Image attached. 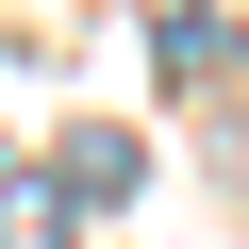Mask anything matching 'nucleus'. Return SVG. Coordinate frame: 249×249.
<instances>
[{"mask_svg":"<svg viewBox=\"0 0 249 249\" xmlns=\"http://www.w3.org/2000/svg\"><path fill=\"white\" fill-rule=\"evenodd\" d=\"M133 183V133H67V166H50V199H116Z\"/></svg>","mask_w":249,"mask_h":249,"instance_id":"1","label":"nucleus"},{"mask_svg":"<svg viewBox=\"0 0 249 249\" xmlns=\"http://www.w3.org/2000/svg\"><path fill=\"white\" fill-rule=\"evenodd\" d=\"M0 249H67V199L50 183H0Z\"/></svg>","mask_w":249,"mask_h":249,"instance_id":"2","label":"nucleus"}]
</instances>
